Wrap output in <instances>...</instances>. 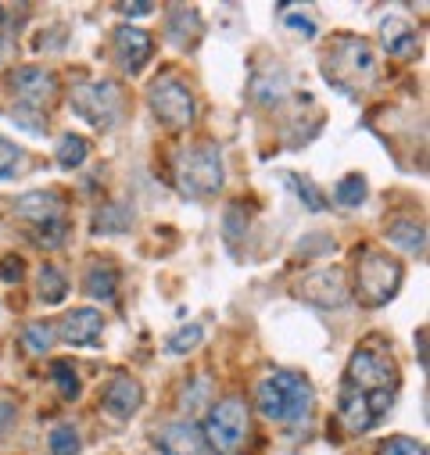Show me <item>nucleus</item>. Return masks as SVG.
Here are the masks:
<instances>
[{
  "instance_id": "f257e3e1",
  "label": "nucleus",
  "mask_w": 430,
  "mask_h": 455,
  "mask_svg": "<svg viewBox=\"0 0 430 455\" xmlns=\"http://www.w3.org/2000/svg\"><path fill=\"white\" fill-rule=\"evenodd\" d=\"M223 155L215 144H197L190 151L179 155L176 162V187L187 194V197H211L223 190Z\"/></svg>"
},
{
  "instance_id": "f03ea898",
  "label": "nucleus",
  "mask_w": 430,
  "mask_h": 455,
  "mask_svg": "<svg viewBox=\"0 0 430 455\" xmlns=\"http://www.w3.org/2000/svg\"><path fill=\"white\" fill-rule=\"evenodd\" d=\"M402 287V262L387 251H362L359 259V273H355V294L362 305L380 308L387 305Z\"/></svg>"
},
{
  "instance_id": "7ed1b4c3",
  "label": "nucleus",
  "mask_w": 430,
  "mask_h": 455,
  "mask_svg": "<svg viewBox=\"0 0 430 455\" xmlns=\"http://www.w3.org/2000/svg\"><path fill=\"white\" fill-rule=\"evenodd\" d=\"M248 405L241 398H223L215 402L204 416V444L215 451V455H234L244 437H248Z\"/></svg>"
},
{
  "instance_id": "20e7f679",
  "label": "nucleus",
  "mask_w": 430,
  "mask_h": 455,
  "mask_svg": "<svg viewBox=\"0 0 430 455\" xmlns=\"http://www.w3.org/2000/svg\"><path fill=\"white\" fill-rule=\"evenodd\" d=\"M72 108L93 130H112L123 119V90L112 79H93L72 86Z\"/></svg>"
},
{
  "instance_id": "39448f33",
  "label": "nucleus",
  "mask_w": 430,
  "mask_h": 455,
  "mask_svg": "<svg viewBox=\"0 0 430 455\" xmlns=\"http://www.w3.org/2000/svg\"><path fill=\"white\" fill-rule=\"evenodd\" d=\"M322 68H327V76L338 86H345V90H362L377 76V61H373L370 44L366 40H355V36L338 40V47L327 54V61H322Z\"/></svg>"
},
{
  "instance_id": "423d86ee",
  "label": "nucleus",
  "mask_w": 430,
  "mask_h": 455,
  "mask_svg": "<svg viewBox=\"0 0 430 455\" xmlns=\"http://www.w3.org/2000/svg\"><path fill=\"white\" fill-rule=\"evenodd\" d=\"M151 111H155V119H158L165 130H172V133L187 130V126L194 123V116H197L194 93H190L179 79H158V83L151 86Z\"/></svg>"
},
{
  "instance_id": "0eeeda50",
  "label": "nucleus",
  "mask_w": 430,
  "mask_h": 455,
  "mask_svg": "<svg viewBox=\"0 0 430 455\" xmlns=\"http://www.w3.org/2000/svg\"><path fill=\"white\" fill-rule=\"evenodd\" d=\"M394 384H398V370H394L391 355H384L377 348H359L352 355L348 373H345V387L373 395V391H394Z\"/></svg>"
},
{
  "instance_id": "6e6552de",
  "label": "nucleus",
  "mask_w": 430,
  "mask_h": 455,
  "mask_svg": "<svg viewBox=\"0 0 430 455\" xmlns=\"http://www.w3.org/2000/svg\"><path fill=\"white\" fill-rule=\"evenodd\" d=\"M294 298H301L312 308H345L352 291H348V280L338 266H322V269H312L298 280Z\"/></svg>"
},
{
  "instance_id": "1a4fd4ad",
  "label": "nucleus",
  "mask_w": 430,
  "mask_h": 455,
  "mask_svg": "<svg viewBox=\"0 0 430 455\" xmlns=\"http://www.w3.org/2000/svg\"><path fill=\"white\" fill-rule=\"evenodd\" d=\"M151 54H155V40H151L144 29L123 26V29L115 33V58H119V68H123V72L137 76V72L151 61Z\"/></svg>"
},
{
  "instance_id": "9d476101",
  "label": "nucleus",
  "mask_w": 430,
  "mask_h": 455,
  "mask_svg": "<svg viewBox=\"0 0 430 455\" xmlns=\"http://www.w3.org/2000/svg\"><path fill=\"white\" fill-rule=\"evenodd\" d=\"M15 93H19L29 108H40V111H44V104H51V100L58 97V79H54V72H47V68L26 65V68L15 72Z\"/></svg>"
},
{
  "instance_id": "9b49d317",
  "label": "nucleus",
  "mask_w": 430,
  "mask_h": 455,
  "mask_svg": "<svg viewBox=\"0 0 430 455\" xmlns=\"http://www.w3.org/2000/svg\"><path fill=\"white\" fill-rule=\"evenodd\" d=\"M158 448H162V455H211V448L204 444L201 427L190 423V419L169 423V427L158 434Z\"/></svg>"
},
{
  "instance_id": "f8f14e48",
  "label": "nucleus",
  "mask_w": 430,
  "mask_h": 455,
  "mask_svg": "<svg viewBox=\"0 0 430 455\" xmlns=\"http://www.w3.org/2000/svg\"><path fill=\"white\" fill-rule=\"evenodd\" d=\"M100 405L112 412L115 419H130V416L140 412V405H144V387H140L133 377H115L112 384L104 387Z\"/></svg>"
},
{
  "instance_id": "ddd939ff",
  "label": "nucleus",
  "mask_w": 430,
  "mask_h": 455,
  "mask_svg": "<svg viewBox=\"0 0 430 455\" xmlns=\"http://www.w3.org/2000/svg\"><path fill=\"white\" fill-rule=\"evenodd\" d=\"M280 391H283V409H287V423H305L308 412H312V384L291 370H280L273 373Z\"/></svg>"
},
{
  "instance_id": "4468645a",
  "label": "nucleus",
  "mask_w": 430,
  "mask_h": 455,
  "mask_svg": "<svg viewBox=\"0 0 430 455\" xmlns=\"http://www.w3.org/2000/svg\"><path fill=\"white\" fill-rule=\"evenodd\" d=\"M61 333H65L68 345H76V348H93V345H100L104 319H100L97 308H76V312L65 315Z\"/></svg>"
},
{
  "instance_id": "2eb2a0df",
  "label": "nucleus",
  "mask_w": 430,
  "mask_h": 455,
  "mask_svg": "<svg viewBox=\"0 0 430 455\" xmlns=\"http://www.w3.org/2000/svg\"><path fill=\"white\" fill-rule=\"evenodd\" d=\"M341 423H345L352 434H362V430H370V427L377 423V416H373V409H370V398H366L362 391L345 387V395H341Z\"/></svg>"
},
{
  "instance_id": "dca6fc26",
  "label": "nucleus",
  "mask_w": 430,
  "mask_h": 455,
  "mask_svg": "<svg viewBox=\"0 0 430 455\" xmlns=\"http://www.w3.org/2000/svg\"><path fill=\"white\" fill-rule=\"evenodd\" d=\"M15 212L36 226V222H47V219H58L61 215V197L54 190H33V194L19 197Z\"/></svg>"
},
{
  "instance_id": "f3484780",
  "label": "nucleus",
  "mask_w": 430,
  "mask_h": 455,
  "mask_svg": "<svg viewBox=\"0 0 430 455\" xmlns=\"http://www.w3.org/2000/svg\"><path fill=\"white\" fill-rule=\"evenodd\" d=\"M380 36H384L387 54H394V58H409L416 51V29L405 19H387L380 26Z\"/></svg>"
},
{
  "instance_id": "a211bd4d",
  "label": "nucleus",
  "mask_w": 430,
  "mask_h": 455,
  "mask_svg": "<svg viewBox=\"0 0 430 455\" xmlns=\"http://www.w3.org/2000/svg\"><path fill=\"white\" fill-rule=\"evenodd\" d=\"M115 287H119V269H115L112 262L90 266V273H86V294H90V298L112 301V298H115Z\"/></svg>"
},
{
  "instance_id": "6ab92c4d",
  "label": "nucleus",
  "mask_w": 430,
  "mask_h": 455,
  "mask_svg": "<svg viewBox=\"0 0 430 455\" xmlns=\"http://www.w3.org/2000/svg\"><path fill=\"white\" fill-rule=\"evenodd\" d=\"M387 241H391V244H398L402 251H416V255L426 248V234H423V226H419V222H412V219H398V222H391Z\"/></svg>"
},
{
  "instance_id": "aec40b11",
  "label": "nucleus",
  "mask_w": 430,
  "mask_h": 455,
  "mask_svg": "<svg viewBox=\"0 0 430 455\" xmlns=\"http://www.w3.org/2000/svg\"><path fill=\"white\" fill-rule=\"evenodd\" d=\"M65 294H68L65 273L58 266H40V298L47 305H58V301H65Z\"/></svg>"
},
{
  "instance_id": "412c9836",
  "label": "nucleus",
  "mask_w": 430,
  "mask_h": 455,
  "mask_svg": "<svg viewBox=\"0 0 430 455\" xmlns=\"http://www.w3.org/2000/svg\"><path fill=\"white\" fill-rule=\"evenodd\" d=\"M334 201H338L341 208H359V204L366 201V180H362L359 172L345 176V180L334 187Z\"/></svg>"
},
{
  "instance_id": "4be33fe9",
  "label": "nucleus",
  "mask_w": 430,
  "mask_h": 455,
  "mask_svg": "<svg viewBox=\"0 0 430 455\" xmlns=\"http://www.w3.org/2000/svg\"><path fill=\"white\" fill-rule=\"evenodd\" d=\"M86 140L83 137H76V133H68V137H61V144H58V151H54V158H58V165L61 169H76V165H83L86 162Z\"/></svg>"
},
{
  "instance_id": "5701e85b",
  "label": "nucleus",
  "mask_w": 430,
  "mask_h": 455,
  "mask_svg": "<svg viewBox=\"0 0 430 455\" xmlns=\"http://www.w3.org/2000/svg\"><path fill=\"white\" fill-rule=\"evenodd\" d=\"M65 230H68V222L58 215V219H47V222H36L33 226V241L44 244V248H58L65 241Z\"/></svg>"
},
{
  "instance_id": "b1692460",
  "label": "nucleus",
  "mask_w": 430,
  "mask_h": 455,
  "mask_svg": "<svg viewBox=\"0 0 430 455\" xmlns=\"http://www.w3.org/2000/svg\"><path fill=\"white\" fill-rule=\"evenodd\" d=\"M22 345H26L33 355H44V352L54 345V326H51V323H29Z\"/></svg>"
},
{
  "instance_id": "393cba45",
  "label": "nucleus",
  "mask_w": 430,
  "mask_h": 455,
  "mask_svg": "<svg viewBox=\"0 0 430 455\" xmlns=\"http://www.w3.org/2000/svg\"><path fill=\"white\" fill-rule=\"evenodd\" d=\"M51 377H54V384H58V391H61V398H68V402H76V398H79V377H76L72 363H54V366H51Z\"/></svg>"
},
{
  "instance_id": "a878e982",
  "label": "nucleus",
  "mask_w": 430,
  "mask_h": 455,
  "mask_svg": "<svg viewBox=\"0 0 430 455\" xmlns=\"http://www.w3.org/2000/svg\"><path fill=\"white\" fill-rule=\"evenodd\" d=\"M280 19H283V26H287L291 33H301L305 40H312V36H315V22H312V19H308L301 8L283 4V8H280Z\"/></svg>"
},
{
  "instance_id": "bb28decb",
  "label": "nucleus",
  "mask_w": 430,
  "mask_h": 455,
  "mask_svg": "<svg viewBox=\"0 0 430 455\" xmlns=\"http://www.w3.org/2000/svg\"><path fill=\"white\" fill-rule=\"evenodd\" d=\"M22 162H26L22 148H15L12 140H4V137H0V180H12V176H19Z\"/></svg>"
},
{
  "instance_id": "cd10ccee",
  "label": "nucleus",
  "mask_w": 430,
  "mask_h": 455,
  "mask_svg": "<svg viewBox=\"0 0 430 455\" xmlns=\"http://www.w3.org/2000/svg\"><path fill=\"white\" fill-rule=\"evenodd\" d=\"M201 337H204V330H201L197 323H190V326H183V330H176V333L169 337V352H176V355L194 352V348L201 345Z\"/></svg>"
},
{
  "instance_id": "c85d7f7f",
  "label": "nucleus",
  "mask_w": 430,
  "mask_h": 455,
  "mask_svg": "<svg viewBox=\"0 0 430 455\" xmlns=\"http://www.w3.org/2000/svg\"><path fill=\"white\" fill-rule=\"evenodd\" d=\"M51 455H79V434L72 427H54L51 430Z\"/></svg>"
},
{
  "instance_id": "c756f323",
  "label": "nucleus",
  "mask_w": 430,
  "mask_h": 455,
  "mask_svg": "<svg viewBox=\"0 0 430 455\" xmlns=\"http://www.w3.org/2000/svg\"><path fill=\"white\" fill-rule=\"evenodd\" d=\"M126 222H130V212L126 208H104V212H97V226H93V230L97 234H119V230H126Z\"/></svg>"
},
{
  "instance_id": "7c9ffc66",
  "label": "nucleus",
  "mask_w": 430,
  "mask_h": 455,
  "mask_svg": "<svg viewBox=\"0 0 430 455\" xmlns=\"http://www.w3.org/2000/svg\"><path fill=\"white\" fill-rule=\"evenodd\" d=\"M377 455H426V448L419 444V441H412V437H387L384 444H380V451Z\"/></svg>"
},
{
  "instance_id": "2f4dec72",
  "label": "nucleus",
  "mask_w": 430,
  "mask_h": 455,
  "mask_svg": "<svg viewBox=\"0 0 430 455\" xmlns=\"http://www.w3.org/2000/svg\"><path fill=\"white\" fill-rule=\"evenodd\" d=\"M287 183H291V187L298 190V197H301V201H305V204H308L312 212H319L322 204H327L322 197H315V187H312V183H305V180H298V176H287Z\"/></svg>"
},
{
  "instance_id": "473e14b6",
  "label": "nucleus",
  "mask_w": 430,
  "mask_h": 455,
  "mask_svg": "<svg viewBox=\"0 0 430 455\" xmlns=\"http://www.w3.org/2000/svg\"><path fill=\"white\" fill-rule=\"evenodd\" d=\"M26 276V262L8 255V259H0V280H8V283H19Z\"/></svg>"
},
{
  "instance_id": "72a5a7b5",
  "label": "nucleus",
  "mask_w": 430,
  "mask_h": 455,
  "mask_svg": "<svg viewBox=\"0 0 430 455\" xmlns=\"http://www.w3.org/2000/svg\"><path fill=\"white\" fill-rule=\"evenodd\" d=\"M12 423H15V405L0 402V437H4V434L12 430Z\"/></svg>"
},
{
  "instance_id": "f704fd0d",
  "label": "nucleus",
  "mask_w": 430,
  "mask_h": 455,
  "mask_svg": "<svg viewBox=\"0 0 430 455\" xmlns=\"http://www.w3.org/2000/svg\"><path fill=\"white\" fill-rule=\"evenodd\" d=\"M119 12H123V15H130V19H140V15H151V12H155V4H119Z\"/></svg>"
},
{
  "instance_id": "c9c22d12",
  "label": "nucleus",
  "mask_w": 430,
  "mask_h": 455,
  "mask_svg": "<svg viewBox=\"0 0 430 455\" xmlns=\"http://www.w3.org/2000/svg\"><path fill=\"white\" fill-rule=\"evenodd\" d=\"M15 58V40H8V36H0V65H8Z\"/></svg>"
},
{
  "instance_id": "e433bc0d",
  "label": "nucleus",
  "mask_w": 430,
  "mask_h": 455,
  "mask_svg": "<svg viewBox=\"0 0 430 455\" xmlns=\"http://www.w3.org/2000/svg\"><path fill=\"white\" fill-rule=\"evenodd\" d=\"M419 366L426 370V333L419 330Z\"/></svg>"
}]
</instances>
